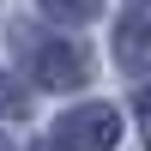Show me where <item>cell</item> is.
Instances as JSON below:
<instances>
[{"label": "cell", "mask_w": 151, "mask_h": 151, "mask_svg": "<svg viewBox=\"0 0 151 151\" xmlns=\"http://www.w3.org/2000/svg\"><path fill=\"white\" fill-rule=\"evenodd\" d=\"M0 109H6V115H24V109H30V97H24L18 85H0Z\"/></svg>", "instance_id": "cell-5"}, {"label": "cell", "mask_w": 151, "mask_h": 151, "mask_svg": "<svg viewBox=\"0 0 151 151\" xmlns=\"http://www.w3.org/2000/svg\"><path fill=\"white\" fill-rule=\"evenodd\" d=\"M36 6H42L55 24H91L97 12H103V0H36Z\"/></svg>", "instance_id": "cell-4"}, {"label": "cell", "mask_w": 151, "mask_h": 151, "mask_svg": "<svg viewBox=\"0 0 151 151\" xmlns=\"http://www.w3.org/2000/svg\"><path fill=\"white\" fill-rule=\"evenodd\" d=\"M30 79L42 91H79L91 79V55L79 42H67V36H48V42L30 48Z\"/></svg>", "instance_id": "cell-2"}, {"label": "cell", "mask_w": 151, "mask_h": 151, "mask_svg": "<svg viewBox=\"0 0 151 151\" xmlns=\"http://www.w3.org/2000/svg\"><path fill=\"white\" fill-rule=\"evenodd\" d=\"M0 151H18V145H12V139H6V133H0Z\"/></svg>", "instance_id": "cell-6"}, {"label": "cell", "mask_w": 151, "mask_h": 151, "mask_svg": "<svg viewBox=\"0 0 151 151\" xmlns=\"http://www.w3.org/2000/svg\"><path fill=\"white\" fill-rule=\"evenodd\" d=\"M115 60H121V73L133 85L145 79V67H151V12H145V0H133L121 12V24H115Z\"/></svg>", "instance_id": "cell-3"}, {"label": "cell", "mask_w": 151, "mask_h": 151, "mask_svg": "<svg viewBox=\"0 0 151 151\" xmlns=\"http://www.w3.org/2000/svg\"><path fill=\"white\" fill-rule=\"evenodd\" d=\"M121 145V109L115 103H79L55 121V139L42 151H115Z\"/></svg>", "instance_id": "cell-1"}]
</instances>
